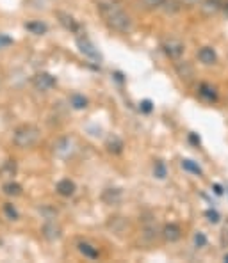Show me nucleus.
<instances>
[{"instance_id":"1","label":"nucleus","mask_w":228,"mask_h":263,"mask_svg":"<svg viewBox=\"0 0 228 263\" xmlns=\"http://www.w3.org/2000/svg\"><path fill=\"white\" fill-rule=\"evenodd\" d=\"M102 14L107 25L116 32H129L132 29V18L121 9V7L114 6V4H103Z\"/></svg>"},{"instance_id":"2","label":"nucleus","mask_w":228,"mask_h":263,"mask_svg":"<svg viewBox=\"0 0 228 263\" xmlns=\"http://www.w3.org/2000/svg\"><path fill=\"white\" fill-rule=\"evenodd\" d=\"M40 139H41V130L36 125L25 123V125H20L14 130L13 144L20 149H30L40 142Z\"/></svg>"},{"instance_id":"3","label":"nucleus","mask_w":228,"mask_h":263,"mask_svg":"<svg viewBox=\"0 0 228 263\" xmlns=\"http://www.w3.org/2000/svg\"><path fill=\"white\" fill-rule=\"evenodd\" d=\"M77 46L84 57H87L93 63H102V53L98 52V48L93 45V41L87 36H77Z\"/></svg>"},{"instance_id":"4","label":"nucleus","mask_w":228,"mask_h":263,"mask_svg":"<svg viewBox=\"0 0 228 263\" xmlns=\"http://www.w3.org/2000/svg\"><path fill=\"white\" fill-rule=\"evenodd\" d=\"M161 46H162V52L173 61L180 59L185 52V45L180 40H177V37H168V40L162 41Z\"/></svg>"},{"instance_id":"5","label":"nucleus","mask_w":228,"mask_h":263,"mask_svg":"<svg viewBox=\"0 0 228 263\" xmlns=\"http://www.w3.org/2000/svg\"><path fill=\"white\" fill-rule=\"evenodd\" d=\"M54 153L59 158H69L75 153V139L73 137H59L54 142Z\"/></svg>"},{"instance_id":"6","label":"nucleus","mask_w":228,"mask_h":263,"mask_svg":"<svg viewBox=\"0 0 228 263\" xmlns=\"http://www.w3.org/2000/svg\"><path fill=\"white\" fill-rule=\"evenodd\" d=\"M32 86L36 91L46 92V91H50V89L56 87V77H52L50 73H45V71L36 73V75L32 77Z\"/></svg>"},{"instance_id":"7","label":"nucleus","mask_w":228,"mask_h":263,"mask_svg":"<svg viewBox=\"0 0 228 263\" xmlns=\"http://www.w3.org/2000/svg\"><path fill=\"white\" fill-rule=\"evenodd\" d=\"M41 235H43V238H46L48 242H56L63 237V228H61L56 220H46L43 226H41Z\"/></svg>"},{"instance_id":"8","label":"nucleus","mask_w":228,"mask_h":263,"mask_svg":"<svg viewBox=\"0 0 228 263\" xmlns=\"http://www.w3.org/2000/svg\"><path fill=\"white\" fill-rule=\"evenodd\" d=\"M102 201L107 206H118L123 201V191L118 187H109L102 192Z\"/></svg>"},{"instance_id":"9","label":"nucleus","mask_w":228,"mask_h":263,"mask_svg":"<svg viewBox=\"0 0 228 263\" xmlns=\"http://www.w3.org/2000/svg\"><path fill=\"white\" fill-rule=\"evenodd\" d=\"M161 235H162V238H164L166 242H169V243L179 242L180 238H182V228H180L179 224H175V222H169V224H166V226L162 228Z\"/></svg>"},{"instance_id":"10","label":"nucleus","mask_w":228,"mask_h":263,"mask_svg":"<svg viewBox=\"0 0 228 263\" xmlns=\"http://www.w3.org/2000/svg\"><path fill=\"white\" fill-rule=\"evenodd\" d=\"M175 69H177V75H179L180 80H184V82H191L192 77H195V68H192V64L187 63V61L177 59Z\"/></svg>"},{"instance_id":"11","label":"nucleus","mask_w":228,"mask_h":263,"mask_svg":"<svg viewBox=\"0 0 228 263\" xmlns=\"http://www.w3.org/2000/svg\"><path fill=\"white\" fill-rule=\"evenodd\" d=\"M196 57L203 66H212L218 63V53H216V50L212 46H202L198 50V53H196Z\"/></svg>"},{"instance_id":"12","label":"nucleus","mask_w":228,"mask_h":263,"mask_svg":"<svg viewBox=\"0 0 228 263\" xmlns=\"http://www.w3.org/2000/svg\"><path fill=\"white\" fill-rule=\"evenodd\" d=\"M56 191H57V194H59V196H63V197H69V196L75 194L77 185H75V181L69 180V178H63V180L57 181Z\"/></svg>"},{"instance_id":"13","label":"nucleus","mask_w":228,"mask_h":263,"mask_svg":"<svg viewBox=\"0 0 228 263\" xmlns=\"http://www.w3.org/2000/svg\"><path fill=\"white\" fill-rule=\"evenodd\" d=\"M200 11H202L203 14H207V16H212V14L219 13L223 7V4L219 2V0H202V2L198 4Z\"/></svg>"},{"instance_id":"14","label":"nucleus","mask_w":228,"mask_h":263,"mask_svg":"<svg viewBox=\"0 0 228 263\" xmlns=\"http://www.w3.org/2000/svg\"><path fill=\"white\" fill-rule=\"evenodd\" d=\"M57 18H59V23L66 30H69V32H79V23H77V20L72 16V14L59 11V13H57Z\"/></svg>"},{"instance_id":"15","label":"nucleus","mask_w":228,"mask_h":263,"mask_svg":"<svg viewBox=\"0 0 228 263\" xmlns=\"http://www.w3.org/2000/svg\"><path fill=\"white\" fill-rule=\"evenodd\" d=\"M198 95H200V98H203L205 102H216V100H218V91H216V87H212L211 84H207V82H202L198 86Z\"/></svg>"},{"instance_id":"16","label":"nucleus","mask_w":228,"mask_h":263,"mask_svg":"<svg viewBox=\"0 0 228 263\" xmlns=\"http://www.w3.org/2000/svg\"><path fill=\"white\" fill-rule=\"evenodd\" d=\"M123 148H125V144H123V141L118 137V135H109L107 137V141H106V149L109 153H113V155H119L123 152Z\"/></svg>"},{"instance_id":"17","label":"nucleus","mask_w":228,"mask_h":263,"mask_svg":"<svg viewBox=\"0 0 228 263\" xmlns=\"http://www.w3.org/2000/svg\"><path fill=\"white\" fill-rule=\"evenodd\" d=\"M77 247H79V253L82 254V256L90 258V260H96V258L100 256L98 249H96L95 246H91L90 242H79L77 243Z\"/></svg>"},{"instance_id":"18","label":"nucleus","mask_w":228,"mask_h":263,"mask_svg":"<svg viewBox=\"0 0 228 263\" xmlns=\"http://www.w3.org/2000/svg\"><path fill=\"white\" fill-rule=\"evenodd\" d=\"M25 29L29 30L30 34H34V36H43V34H46V30H48V27H46V23L43 22L34 20V22H27Z\"/></svg>"},{"instance_id":"19","label":"nucleus","mask_w":228,"mask_h":263,"mask_svg":"<svg viewBox=\"0 0 228 263\" xmlns=\"http://www.w3.org/2000/svg\"><path fill=\"white\" fill-rule=\"evenodd\" d=\"M16 162L14 160H6L2 165H0V176L2 178H14L16 176Z\"/></svg>"},{"instance_id":"20","label":"nucleus","mask_w":228,"mask_h":263,"mask_svg":"<svg viewBox=\"0 0 228 263\" xmlns=\"http://www.w3.org/2000/svg\"><path fill=\"white\" fill-rule=\"evenodd\" d=\"M180 165H182L184 171L191 173V175H195V176H203V169L200 167V165L196 164L195 160H191V158H184V160L180 162Z\"/></svg>"},{"instance_id":"21","label":"nucleus","mask_w":228,"mask_h":263,"mask_svg":"<svg viewBox=\"0 0 228 263\" xmlns=\"http://www.w3.org/2000/svg\"><path fill=\"white\" fill-rule=\"evenodd\" d=\"M87 98L84 95H79V92H75V95L69 96V105H72V109L75 110H84L87 107Z\"/></svg>"},{"instance_id":"22","label":"nucleus","mask_w":228,"mask_h":263,"mask_svg":"<svg viewBox=\"0 0 228 263\" xmlns=\"http://www.w3.org/2000/svg\"><path fill=\"white\" fill-rule=\"evenodd\" d=\"M137 6L145 11H155V9H161L164 6L166 0H136Z\"/></svg>"},{"instance_id":"23","label":"nucleus","mask_w":228,"mask_h":263,"mask_svg":"<svg viewBox=\"0 0 228 263\" xmlns=\"http://www.w3.org/2000/svg\"><path fill=\"white\" fill-rule=\"evenodd\" d=\"M109 228L114 231V233H118V235H121L123 231L129 228V224H127V220L123 219V217H111L109 220Z\"/></svg>"},{"instance_id":"24","label":"nucleus","mask_w":228,"mask_h":263,"mask_svg":"<svg viewBox=\"0 0 228 263\" xmlns=\"http://www.w3.org/2000/svg\"><path fill=\"white\" fill-rule=\"evenodd\" d=\"M22 185L16 183V181H7L6 185H4V194L9 196V197H18L22 196Z\"/></svg>"},{"instance_id":"25","label":"nucleus","mask_w":228,"mask_h":263,"mask_svg":"<svg viewBox=\"0 0 228 263\" xmlns=\"http://www.w3.org/2000/svg\"><path fill=\"white\" fill-rule=\"evenodd\" d=\"M153 176L157 180H166V176H168V165H166V162L162 160L153 162Z\"/></svg>"},{"instance_id":"26","label":"nucleus","mask_w":228,"mask_h":263,"mask_svg":"<svg viewBox=\"0 0 228 263\" xmlns=\"http://www.w3.org/2000/svg\"><path fill=\"white\" fill-rule=\"evenodd\" d=\"M4 214H6L7 219H11V220H16L18 217H20V214H18L16 206H14L13 203H6V204H4Z\"/></svg>"},{"instance_id":"27","label":"nucleus","mask_w":228,"mask_h":263,"mask_svg":"<svg viewBox=\"0 0 228 263\" xmlns=\"http://www.w3.org/2000/svg\"><path fill=\"white\" fill-rule=\"evenodd\" d=\"M192 242H195V247H198V249H203V247L207 246V235L203 233V231H196L195 237H192Z\"/></svg>"},{"instance_id":"28","label":"nucleus","mask_w":228,"mask_h":263,"mask_svg":"<svg viewBox=\"0 0 228 263\" xmlns=\"http://www.w3.org/2000/svg\"><path fill=\"white\" fill-rule=\"evenodd\" d=\"M40 212L46 220H56V217H57V210L52 206H43V208H40Z\"/></svg>"},{"instance_id":"29","label":"nucleus","mask_w":228,"mask_h":263,"mask_svg":"<svg viewBox=\"0 0 228 263\" xmlns=\"http://www.w3.org/2000/svg\"><path fill=\"white\" fill-rule=\"evenodd\" d=\"M205 217L211 224H218L219 219H221V215H219V212L214 210V208H208V210H205Z\"/></svg>"},{"instance_id":"30","label":"nucleus","mask_w":228,"mask_h":263,"mask_svg":"<svg viewBox=\"0 0 228 263\" xmlns=\"http://www.w3.org/2000/svg\"><path fill=\"white\" fill-rule=\"evenodd\" d=\"M139 110H141L143 114H150V112L153 110V103L150 102V100H143V102L139 103Z\"/></svg>"},{"instance_id":"31","label":"nucleus","mask_w":228,"mask_h":263,"mask_svg":"<svg viewBox=\"0 0 228 263\" xmlns=\"http://www.w3.org/2000/svg\"><path fill=\"white\" fill-rule=\"evenodd\" d=\"M219 242H221V247H228V220H226L225 226H223V231H221V237H219Z\"/></svg>"},{"instance_id":"32","label":"nucleus","mask_w":228,"mask_h":263,"mask_svg":"<svg viewBox=\"0 0 228 263\" xmlns=\"http://www.w3.org/2000/svg\"><path fill=\"white\" fill-rule=\"evenodd\" d=\"M177 2H179L180 7H195V6H198L202 0H177Z\"/></svg>"},{"instance_id":"33","label":"nucleus","mask_w":228,"mask_h":263,"mask_svg":"<svg viewBox=\"0 0 228 263\" xmlns=\"http://www.w3.org/2000/svg\"><path fill=\"white\" fill-rule=\"evenodd\" d=\"M13 45V40L6 34H0V48H7V46Z\"/></svg>"},{"instance_id":"34","label":"nucleus","mask_w":228,"mask_h":263,"mask_svg":"<svg viewBox=\"0 0 228 263\" xmlns=\"http://www.w3.org/2000/svg\"><path fill=\"white\" fill-rule=\"evenodd\" d=\"M189 142H191V144H195V146H200V137L196 134H189Z\"/></svg>"},{"instance_id":"35","label":"nucleus","mask_w":228,"mask_h":263,"mask_svg":"<svg viewBox=\"0 0 228 263\" xmlns=\"http://www.w3.org/2000/svg\"><path fill=\"white\" fill-rule=\"evenodd\" d=\"M212 189H214V194H216V196H221L223 192H225V189H223L219 183H214V185H212Z\"/></svg>"},{"instance_id":"36","label":"nucleus","mask_w":228,"mask_h":263,"mask_svg":"<svg viewBox=\"0 0 228 263\" xmlns=\"http://www.w3.org/2000/svg\"><path fill=\"white\" fill-rule=\"evenodd\" d=\"M221 9L225 11V13L228 14V2H226V4H223V7H221Z\"/></svg>"},{"instance_id":"37","label":"nucleus","mask_w":228,"mask_h":263,"mask_svg":"<svg viewBox=\"0 0 228 263\" xmlns=\"http://www.w3.org/2000/svg\"><path fill=\"white\" fill-rule=\"evenodd\" d=\"M223 260H225V261H228V253L225 254V256H223Z\"/></svg>"},{"instance_id":"38","label":"nucleus","mask_w":228,"mask_h":263,"mask_svg":"<svg viewBox=\"0 0 228 263\" xmlns=\"http://www.w3.org/2000/svg\"><path fill=\"white\" fill-rule=\"evenodd\" d=\"M226 194H228V189H226Z\"/></svg>"}]
</instances>
